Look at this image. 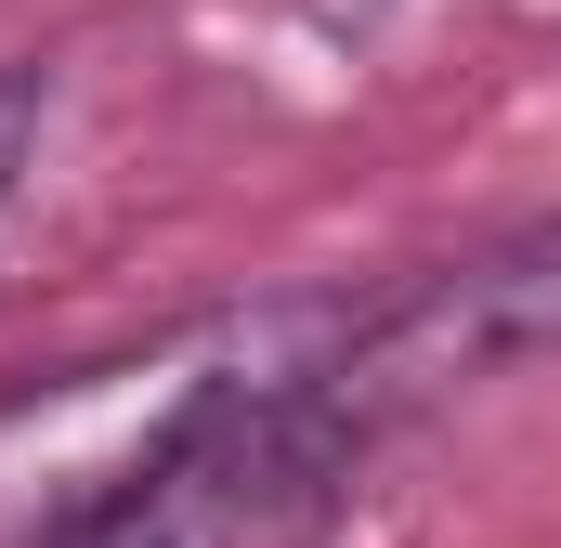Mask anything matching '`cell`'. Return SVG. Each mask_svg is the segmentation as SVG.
<instances>
[{"instance_id": "1", "label": "cell", "mask_w": 561, "mask_h": 548, "mask_svg": "<svg viewBox=\"0 0 561 548\" xmlns=\"http://www.w3.org/2000/svg\"><path fill=\"white\" fill-rule=\"evenodd\" d=\"M366 418L340 406L327 366L209 379L144 444L105 496H79L39 548H313L366 470Z\"/></svg>"}, {"instance_id": "2", "label": "cell", "mask_w": 561, "mask_h": 548, "mask_svg": "<svg viewBox=\"0 0 561 548\" xmlns=\"http://www.w3.org/2000/svg\"><path fill=\"white\" fill-rule=\"evenodd\" d=\"M523 353H561V222H536V236H510L483 262L405 287L392 313H366L327 353V379H340V406L379 431V418L431 406V392H457L483 366H523Z\"/></svg>"}, {"instance_id": "3", "label": "cell", "mask_w": 561, "mask_h": 548, "mask_svg": "<svg viewBox=\"0 0 561 548\" xmlns=\"http://www.w3.org/2000/svg\"><path fill=\"white\" fill-rule=\"evenodd\" d=\"M39 118H53V79L39 66H0V209H13V183L39 157Z\"/></svg>"}]
</instances>
